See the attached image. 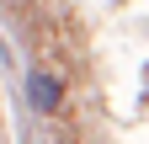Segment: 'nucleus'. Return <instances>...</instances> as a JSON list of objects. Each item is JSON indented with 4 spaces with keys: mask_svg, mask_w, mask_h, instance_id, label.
<instances>
[{
    "mask_svg": "<svg viewBox=\"0 0 149 144\" xmlns=\"http://www.w3.org/2000/svg\"><path fill=\"white\" fill-rule=\"evenodd\" d=\"M27 101H32V112H59V101H64V80L59 75H48V69H32L27 75Z\"/></svg>",
    "mask_w": 149,
    "mask_h": 144,
    "instance_id": "obj_1",
    "label": "nucleus"
}]
</instances>
